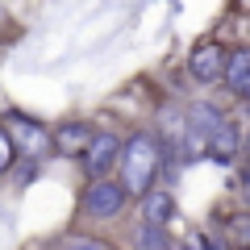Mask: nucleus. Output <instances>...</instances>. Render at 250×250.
Listing matches in <instances>:
<instances>
[{
  "label": "nucleus",
  "instance_id": "1",
  "mask_svg": "<svg viewBox=\"0 0 250 250\" xmlns=\"http://www.w3.org/2000/svg\"><path fill=\"white\" fill-rule=\"evenodd\" d=\"M117 167H121V179H117V184L125 188V196L142 200L146 192L154 188L159 171H163V142L150 134V129H138L129 142H121V159H117Z\"/></svg>",
  "mask_w": 250,
  "mask_h": 250
},
{
  "label": "nucleus",
  "instance_id": "2",
  "mask_svg": "<svg viewBox=\"0 0 250 250\" xmlns=\"http://www.w3.org/2000/svg\"><path fill=\"white\" fill-rule=\"evenodd\" d=\"M0 129L9 134L13 154H25L29 163H38V159H46V154H50V129H46L42 121H34L29 113L9 108V113H4V121H0Z\"/></svg>",
  "mask_w": 250,
  "mask_h": 250
},
{
  "label": "nucleus",
  "instance_id": "3",
  "mask_svg": "<svg viewBox=\"0 0 250 250\" xmlns=\"http://www.w3.org/2000/svg\"><path fill=\"white\" fill-rule=\"evenodd\" d=\"M80 205H83V213H88V217H96V221H108V217L125 213L129 196H125V188L117 184L113 175H108V179H88V188H83Z\"/></svg>",
  "mask_w": 250,
  "mask_h": 250
},
{
  "label": "nucleus",
  "instance_id": "4",
  "mask_svg": "<svg viewBox=\"0 0 250 250\" xmlns=\"http://www.w3.org/2000/svg\"><path fill=\"white\" fill-rule=\"evenodd\" d=\"M225 59H229V46L217 42V38H205V42H196L192 54H188V75L196 83H221Z\"/></svg>",
  "mask_w": 250,
  "mask_h": 250
},
{
  "label": "nucleus",
  "instance_id": "5",
  "mask_svg": "<svg viewBox=\"0 0 250 250\" xmlns=\"http://www.w3.org/2000/svg\"><path fill=\"white\" fill-rule=\"evenodd\" d=\"M80 159H83L80 167H83L88 179H108V171L121 159V138L108 134V129H92V142H88V150H83Z\"/></svg>",
  "mask_w": 250,
  "mask_h": 250
},
{
  "label": "nucleus",
  "instance_id": "6",
  "mask_svg": "<svg viewBox=\"0 0 250 250\" xmlns=\"http://www.w3.org/2000/svg\"><path fill=\"white\" fill-rule=\"evenodd\" d=\"M238 146H242L238 121H225V117H221V121L205 134V154L217 159V163H233V159H238Z\"/></svg>",
  "mask_w": 250,
  "mask_h": 250
},
{
  "label": "nucleus",
  "instance_id": "7",
  "mask_svg": "<svg viewBox=\"0 0 250 250\" xmlns=\"http://www.w3.org/2000/svg\"><path fill=\"white\" fill-rule=\"evenodd\" d=\"M88 142H92V125L83 121H62L59 129H50V150L67 154V159H80L88 150Z\"/></svg>",
  "mask_w": 250,
  "mask_h": 250
},
{
  "label": "nucleus",
  "instance_id": "8",
  "mask_svg": "<svg viewBox=\"0 0 250 250\" xmlns=\"http://www.w3.org/2000/svg\"><path fill=\"white\" fill-rule=\"evenodd\" d=\"M225 88H229L233 100H246L250 92V50L246 46H238V50H229V59H225Z\"/></svg>",
  "mask_w": 250,
  "mask_h": 250
},
{
  "label": "nucleus",
  "instance_id": "9",
  "mask_svg": "<svg viewBox=\"0 0 250 250\" xmlns=\"http://www.w3.org/2000/svg\"><path fill=\"white\" fill-rule=\"evenodd\" d=\"M142 217H146V225H167L171 217H175V196L171 192H159V188H150L142 196Z\"/></svg>",
  "mask_w": 250,
  "mask_h": 250
},
{
  "label": "nucleus",
  "instance_id": "10",
  "mask_svg": "<svg viewBox=\"0 0 250 250\" xmlns=\"http://www.w3.org/2000/svg\"><path fill=\"white\" fill-rule=\"evenodd\" d=\"M225 242H229V250H246L250 246V217L246 213H233L229 221H225Z\"/></svg>",
  "mask_w": 250,
  "mask_h": 250
},
{
  "label": "nucleus",
  "instance_id": "11",
  "mask_svg": "<svg viewBox=\"0 0 250 250\" xmlns=\"http://www.w3.org/2000/svg\"><path fill=\"white\" fill-rule=\"evenodd\" d=\"M138 250H175V242H171V233L159 229V225H142V229H138Z\"/></svg>",
  "mask_w": 250,
  "mask_h": 250
},
{
  "label": "nucleus",
  "instance_id": "12",
  "mask_svg": "<svg viewBox=\"0 0 250 250\" xmlns=\"http://www.w3.org/2000/svg\"><path fill=\"white\" fill-rule=\"evenodd\" d=\"M62 250H108L100 238H83V233H71V238H62Z\"/></svg>",
  "mask_w": 250,
  "mask_h": 250
},
{
  "label": "nucleus",
  "instance_id": "13",
  "mask_svg": "<svg viewBox=\"0 0 250 250\" xmlns=\"http://www.w3.org/2000/svg\"><path fill=\"white\" fill-rule=\"evenodd\" d=\"M13 159H17V154H13V146H9V134L0 129V175L13 167Z\"/></svg>",
  "mask_w": 250,
  "mask_h": 250
},
{
  "label": "nucleus",
  "instance_id": "14",
  "mask_svg": "<svg viewBox=\"0 0 250 250\" xmlns=\"http://www.w3.org/2000/svg\"><path fill=\"white\" fill-rule=\"evenodd\" d=\"M179 250H208V238L200 229H192V233H184V242H179Z\"/></svg>",
  "mask_w": 250,
  "mask_h": 250
}]
</instances>
